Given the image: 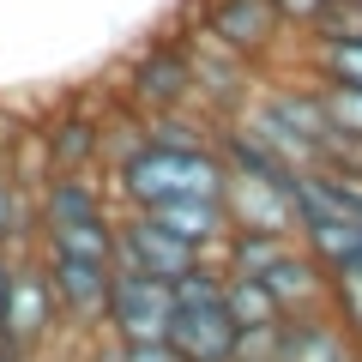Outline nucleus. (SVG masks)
Listing matches in <instances>:
<instances>
[{
	"label": "nucleus",
	"instance_id": "obj_1",
	"mask_svg": "<svg viewBox=\"0 0 362 362\" xmlns=\"http://www.w3.org/2000/svg\"><path fill=\"white\" fill-rule=\"evenodd\" d=\"M223 163L211 145H151L127 151L109 169V187H115L121 211H145L157 199H223Z\"/></svg>",
	"mask_w": 362,
	"mask_h": 362
},
{
	"label": "nucleus",
	"instance_id": "obj_2",
	"mask_svg": "<svg viewBox=\"0 0 362 362\" xmlns=\"http://www.w3.org/2000/svg\"><path fill=\"white\" fill-rule=\"evenodd\" d=\"M199 30L211 42H223L230 54H242L247 66L266 73V61H278L290 42V18L278 13V0H206Z\"/></svg>",
	"mask_w": 362,
	"mask_h": 362
},
{
	"label": "nucleus",
	"instance_id": "obj_3",
	"mask_svg": "<svg viewBox=\"0 0 362 362\" xmlns=\"http://www.w3.org/2000/svg\"><path fill=\"white\" fill-rule=\"evenodd\" d=\"M169 284L163 278H145V272H115L109 278V302H103V332L115 344H157L169 338Z\"/></svg>",
	"mask_w": 362,
	"mask_h": 362
},
{
	"label": "nucleus",
	"instance_id": "obj_4",
	"mask_svg": "<svg viewBox=\"0 0 362 362\" xmlns=\"http://www.w3.org/2000/svg\"><path fill=\"white\" fill-rule=\"evenodd\" d=\"M127 97H133L139 115H175V109H194V73H187V49H181V37H163V42H151V49L133 54Z\"/></svg>",
	"mask_w": 362,
	"mask_h": 362
},
{
	"label": "nucleus",
	"instance_id": "obj_5",
	"mask_svg": "<svg viewBox=\"0 0 362 362\" xmlns=\"http://www.w3.org/2000/svg\"><path fill=\"white\" fill-rule=\"evenodd\" d=\"M37 272H42V284H49L54 308H61V320H73V326H103V302H109V278H115V266L42 247Z\"/></svg>",
	"mask_w": 362,
	"mask_h": 362
},
{
	"label": "nucleus",
	"instance_id": "obj_6",
	"mask_svg": "<svg viewBox=\"0 0 362 362\" xmlns=\"http://www.w3.org/2000/svg\"><path fill=\"white\" fill-rule=\"evenodd\" d=\"M61 326V308H54L49 284H42L37 266H13V284H6V314H0V350H13V356H37L42 344L54 338Z\"/></svg>",
	"mask_w": 362,
	"mask_h": 362
},
{
	"label": "nucleus",
	"instance_id": "obj_7",
	"mask_svg": "<svg viewBox=\"0 0 362 362\" xmlns=\"http://www.w3.org/2000/svg\"><path fill=\"white\" fill-rule=\"evenodd\" d=\"M199 254L187 242H175L169 230H157L145 211H121L115 218V272H145V278H163L175 284L181 272H194Z\"/></svg>",
	"mask_w": 362,
	"mask_h": 362
},
{
	"label": "nucleus",
	"instance_id": "obj_8",
	"mask_svg": "<svg viewBox=\"0 0 362 362\" xmlns=\"http://www.w3.org/2000/svg\"><path fill=\"white\" fill-rule=\"evenodd\" d=\"M169 350H175L181 362H230L235 326H230V314H223V296L175 302V314H169Z\"/></svg>",
	"mask_w": 362,
	"mask_h": 362
},
{
	"label": "nucleus",
	"instance_id": "obj_9",
	"mask_svg": "<svg viewBox=\"0 0 362 362\" xmlns=\"http://www.w3.org/2000/svg\"><path fill=\"white\" fill-rule=\"evenodd\" d=\"M259 284L272 290V302H278V314L284 320H296V314H320V308H332V272L320 266V259L308 254V247H290L278 266L259 278Z\"/></svg>",
	"mask_w": 362,
	"mask_h": 362
},
{
	"label": "nucleus",
	"instance_id": "obj_10",
	"mask_svg": "<svg viewBox=\"0 0 362 362\" xmlns=\"http://www.w3.org/2000/svg\"><path fill=\"white\" fill-rule=\"evenodd\" d=\"M97 218H115V211H109V187L97 175H49L37 187V223H42V235L73 230V223H97Z\"/></svg>",
	"mask_w": 362,
	"mask_h": 362
},
{
	"label": "nucleus",
	"instance_id": "obj_11",
	"mask_svg": "<svg viewBox=\"0 0 362 362\" xmlns=\"http://www.w3.org/2000/svg\"><path fill=\"white\" fill-rule=\"evenodd\" d=\"M223 218L230 230H272V235H296V194L272 187V181H223Z\"/></svg>",
	"mask_w": 362,
	"mask_h": 362
},
{
	"label": "nucleus",
	"instance_id": "obj_12",
	"mask_svg": "<svg viewBox=\"0 0 362 362\" xmlns=\"http://www.w3.org/2000/svg\"><path fill=\"white\" fill-rule=\"evenodd\" d=\"M145 218H151L157 230H169L175 242H187L199 259H218L223 235H230L223 199H157V206H145Z\"/></svg>",
	"mask_w": 362,
	"mask_h": 362
},
{
	"label": "nucleus",
	"instance_id": "obj_13",
	"mask_svg": "<svg viewBox=\"0 0 362 362\" xmlns=\"http://www.w3.org/2000/svg\"><path fill=\"white\" fill-rule=\"evenodd\" d=\"M278 362H356V338H350V326L332 308L296 314V320H284Z\"/></svg>",
	"mask_w": 362,
	"mask_h": 362
},
{
	"label": "nucleus",
	"instance_id": "obj_14",
	"mask_svg": "<svg viewBox=\"0 0 362 362\" xmlns=\"http://www.w3.org/2000/svg\"><path fill=\"white\" fill-rule=\"evenodd\" d=\"M103 163V121L97 115H61L42 133V169L49 175H97Z\"/></svg>",
	"mask_w": 362,
	"mask_h": 362
},
{
	"label": "nucleus",
	"instance_id": "obj_15",
	"mask_svg": "<svg viewBox=\"0 0 362 362\" xmlns=\"http://www.w3.org/2000/svg\"><path fill=\"white\" fill-rule=\"evenodd\" d=\"M223 314H230L235 332H254V326H278L284 320L278 302H272V290L259 284V278H235V272H223Z\"/></svg>",
	"mask_w": 362,
	"mask_h": 362
},
{
	"label": "nucleus",
	"instance_id": "obj_16",
	"mask_svg": "<svg viewBox=\"0 0 362 362\" xmlns=\"http://www.w3.org/2000/svg\"><path fill=\"white\" fill-rule=\"evenodd\" d=\"M314 90H320V109L332 121V133L362 139V85L356 78H314Z\"/></svg>",
	"mask_w": 362,
	"mask_h": 362
},
{
	"label": "nucleus",
	"instance_id": "obj_17",
	"mask_svg": "<svg viewBox=\"0 0 362 362\" xmlns=\"http://www.w3.org/2000/svg\"><path fill=\"white\" fill-rule=\"evenodd\" d=\"M18 223H25V199H18L13 169H0V254H6V242L18 235Z\"/></svg>",
	"mask_w": 362,
	"mask_h": 362
},
{
	"label": "nucleus",
	"instance_id": "obj_18",
	"mask_svg": "<svg viewBox=\"0 0 362 362\" xmlns=\"http://www.w3.org/2000/svg\"><path fill=\"white\" fill-rule=\"evenodd\" d=\"M332 6H338V0H278V13L290 18V30H314Z\"/></svg>",
	"mask_w": 362,
	"mask_h": 362
},
{
	"label": "nucleus",
	"instance_id": "obj_19",
	"mask_svg": "<svg viewBox=\"0 0 362 362\" xmlns=\"http://www.w3.org/2000/svg\"><path fill=\"white\" fill-rule=\"evenodd\" d=\"M103 362H181V356L169 350V338H157V344H115Z\"/></svg>",
	"mask_w": 362,
	"mask_h": 362
},
{
	"label": "nucleus",
	"instance_id": "obj_20",
	"mask_svg": "<svg viewBox=\"0 0 362 362\" xmlns=\"http://www.w3.org/2000/svg\"><path fill=\"white\" fill-rule=\"evenodd\" d=\"M6 284H13V254H0V314H6Z\"/></svg>",
	"mask_w": 362,
	"mask_h": 362
},
{
	"label": "nucleus",
	"instance_id": "obj_21",
	"mask_svg": "<svg viewBox=\"0 0 362 362\" xmlns=\"http://www.w3.org/2000/svg\"><path fill=\"white\" fill-rule=\"evenodd\" d=\"M0 362H25V356H13V350H0Z\"/></svg>",
	"mask_w": 362,
	"mask_h": 362
}]
</instances>
